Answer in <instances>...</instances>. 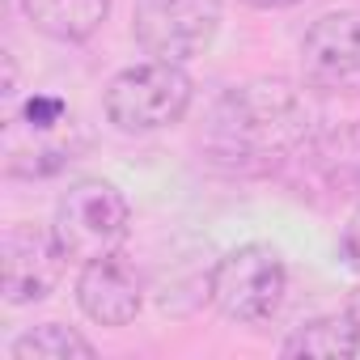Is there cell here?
<instances>
[{
	"label": "cell",
	"instance_id": "cell-14",
	"mask_svg": "<svg viewBox=\"0 0 360 360\" xmlns=\"http://www.w3.org/2000/svg\"><path fill=\"white\" fill-rule=\"evenodd\" d=\"M242 5H250V9H292L301 0H242Z\"/></svg>",
	"mask_w": 360,
	"mask_h": 360
},
{
	"label": "cell",
	"instance_id": "cell-6",
	"mask_svg": "<svg viewBox=\"0 0 360 360\" xmlns=\"http://www.w3.org/2000/svg\"><path fill=\"white\" fill-rule=\"evenodd\" d=\"M64 246L56 238V229H39V225H9L0 238V292L9 305H34L47 301L64 276Z\"/></svg>",
	"mask_w": 360,
	"mask_h": 360
},
{
	"label": "cell",
	"instance_id": "cell-11",
	"mask_svg": "<svg viewBox=\"0 0 360 360\" xmlns=\"http://www.w3.org/2000/svg\"><path fill=\"white\" fill-rule=\"evenodd\" d=\"M284 356H314V360H343V356H356L360 352V326L352 322V314H322V318H309L301 322L284 347Z\"/></svg>",
	"mask_w": 360,
	"mask_h": 360
},
{
	"label": "cell",
	"instance_id": "cell-9",
	"mask_svg": "<svg viewBox=\"0 0 360 360\" xmlns=\"http://www.w3.org/2000/svg\"><path fill=\"white\" fill-rule=\"evenodd\" d=\"M288 165H305V178H314L322 191H360V123L314 131Z\"/></svg>",
	"mask_w": 360,
	"mask_h": 360
},
{
	"label": "cell",
	"instance_id": "cell-13",
	"mask_svg": "<svg viewBox=\"0 0 360 360\" xmlns=\"http://www.w3.org/2000/svg\"><path fill=\"white\" fill-rule=\"evenodd\" d=\"M339 255L347 259V267L360 276V208L352 212V221L343 225V238H339Z\"/></svg>",
	"mask_w": 360,
	"mask_h": 360
},
{
	"label": "cell",
	"instance_id": "cell-4",
	"mask_svg": "<svg viewBox=\"0 0 360 360\" xmlns=\"http://www.w3.org/2000/svg\"><path fill=\"white\" fill-rule=\"evenodd\" d=\"M51 229L68 259L94 263V259L123 250V242L131 233V204L106 178H81V183H72L60 195Z\"/></svg>",
	"mask_w": 360,
	"mask_h": 360
},
{
	"label": "cell",
	"instance_id": "cell-12",
	"mask_svg": "<svg viewBox=\"0 0 360 360\" xmlns=\"http://www.w3.org/2000/svg\"><path fill=\"white\" fill-rule=\"evenodd\" d=\"M9 356L13 360H72V356H94V343L64 322H43L18 335Z\"/></svg>",
	"mask_w": 360,
	"mask_h": 360
},
{
	"label": "cell",
	"instance_id": "cell-5",
	"mask_svg": "<svg viewBox=\"0 0 360 360\" xmlns=\"http://www.w3.org/2000/svg\"><path fill=\"white\" fill-rule=\"evenodd\" d=\"M221 0H136L131 39L144 56L165 64H187L221 34Z\"/></svg>",
	"mask_w": 360,
	"mask_h": 360
},
{
	"label": "cell",
	"instance_id": "cell-3",
	"mask_svg": "<svg viewBox=\"0 0 360 360\" xmlns=\"http://www.w3.org/2000/svg\"><path fill=\"white\" fill-rule=\"evenodd\" d=\"M195 85L183 72V64H165V60H148V64H131L123 68L110 85H106V119L127 131V136H148L161 127H174L191 110Z\"/></svg>",
	"mask_w": 360,
	"mask_h": 360
},
{
	"label": "cell",
	"instance_id": "cell-1",
	"mask_svg": "<svg viewBox=\"0 0 360 360\" xmlns=\"http://www.w3.org/2000/svg\"><path fill=\"white\" fill-rule=\"evenodd\" d=\"M318 131V106L284 77H255L225 89L208 115L204 148L233 174H267L288 165Z\"/></svg>",
	"mask_w": 360,
	"mask_h": 360
},
{
	"label": "cell",
	"instance_id": "cell-7",
	"mask_svg": "<svg viewBox=\"0 0 360 360\" xmlns=\"http://www.w3.org/2000/svg\"><path fill=\"white\" fill-rule=\"evenodd\" d=\"M301 77L318 94H360V9L322 13L305 30Z\"/></svg>",
	"mask_w": 360,
	"mask_h": 360
},
{
	"label": "cell",
	"instance_id": "cell-8",
	"mask_svg": "<svg viewBox=\"0 0 360 360\" xmlns=\"http://www.w3.org/2000/svg\"><path fill=\"white\" fill-rule=\"evenodd\" d=\"M77 305L98 326H127L144 305V280L123 255H106L81 263L77 276Z\"/></svg>",
	"mask_w": 360,
	"mask_h": 360
},
{
	"label": "cell",
	"instance_id": "cell-10",
	"mask_svg": "<svg viewBox=\"0 0 360 360\" xmlns=\"http://www.w3.org/2000/svg\"><path fill=\"white\" fill-rule=\"evenodd\" d=\"M22 13L56 43H85L110 18V0H22Z\"/></svg>",
	"mask_w": 360,
	"mask_h": 360
},
{
	"label": "cell",
	"instance_id": "cell-15",
	"mask_svg": "<svg viewBox=\"0 0 360 360\" xmlns=\"http://www.w3.org/2000/svg\"><path fill=\"white\" fill-rule=\"evenodd\" d=\"M347 314H352V322L360 326V288H356V292L347 297Z\"/></svg>",
	"mask_w": 360,
	"mask_h": 360
},
{
	"label": "cell",
	"instance_id": "cell-2",
	"mask_svg": "<svg viewBox=\"0 0 360 360\" xmlns=\"http://www.w3.org/2000/svg\"><path fill=\"white\" fill-rule=\"evenodd\" d=\"M288 292V271L276 246L267 242H246L233 246L229 255L217 259L208 276V301L221 318L238 326H259L280 314Z\"/></svg>",
	"mask_w": 360,
	"mask_h": 360
}]
</instances>
